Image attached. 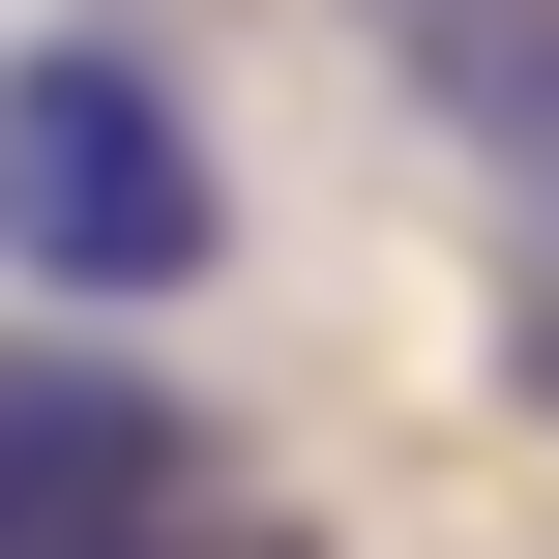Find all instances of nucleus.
Returning a JSON list of instances; mask_svg holds the SVG:
<instances>
[{"label": "nucleus", "mask_w": 559, "mask_h": 559, "mask_svg": "<svg viewBox=\"0 0 559 559\" xmlns=\"http://www.w3.org/2000/svg\"><path fill=\"white\" fill-rule=\"evenodd\" d=\"M206 236H236V177H206L177 59L147 29H29L0 59V265L88 295V324H147V295H206Z\"/></svg>", "instance_id": "obj_1"}, {"label": "nucleus", "mask_w": 559, "mask_h": 559, "mask_svg": "<svg viewBox=\"0 0 559 559\" xmlns=\"http://www.w3.org/2000/svg\"><path fill=\"white\" fill-rule=\"evenodd\" d=\"M354 29H383V88H413L442 147L559 177V0H354Z\"/></svg>", "instance_id": "obj_3"}, {"label": "nucleus", "mask_w": 559, "mask_h": 559, "mask_svg": "<svg viewBox=\"0 0 559 559\" xmlns=\"http://www.w3.org/2000/svg\"><path fill=\"white\" fill-rule=\"evenodd\" d=\"M501 383H531V413H559V236H531V295H501Z\"/></svg>", "instance_id": "obj_4"}, {"label": "nucleus", "mask_w": 559, "mask_h": 559, "mask_svg": "<svg viewBox=\"0 0 559 559\" xmlns=\"http://www.w3.org/2000/svg\"><path fill=\"white\" fill-rule=\"evenodd\" d=\"M177 501H206L177 383H118V354H0V559H147Z\"/></svg>", "instance_id": "obj_2"}, {"label": "nucleus", "mask_w": 559, "mask_h": 559, "mask_svg": "<svg viewBox=\"0 0 559 559\" xmlns=\"http://www.w3.org/2000/svg\"><path fill=\"white\" fill-rule=\"evenodd\" d=\"M147 559H265V531H147Z\"/></svg>", "instance_id": "obj_5"}]
</instances>
